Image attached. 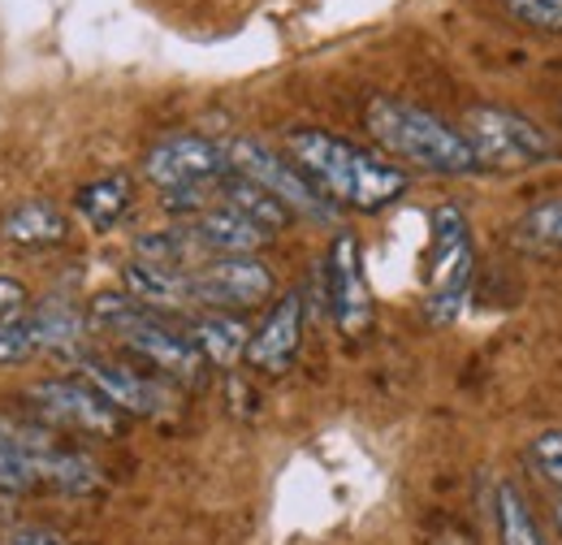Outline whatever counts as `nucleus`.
I'll return each mask as SVG.
<instances>
[{
    "mask_svg": "<svg viewBox=\"0 0 562 545\" xmlns=\"http://www.w3.org/2000/svg\"><path fill=\"white\" fill-rule=\"evenodd\" d=\"M532 464H537V472L550 485L562 489V429H550V433H541L532 442Z\"/></svg>",
    "mask_w": 562,
    "mask_h": 545,
    "instance_id": "obj_27",
    "label": "nucleus"
},
{
    "mask_svg": "<svg viewBox=\"0 0 562 545\" xmlns=\"http://www.w3.org/2000/svg\"><path fill=\"white\" fill-rule=\"evenodd\" d=\"M476 269V247H472V225L454 204H441L432 212V247H428V294L424 312L432 325H450L472 290Z\"/></svg>",
    "mask_w": 562,
    "mask_h": 545,
    "instance_id": "obj_4",
    "label": "nucleus"
},
{
    "mask_svg": "<svg viewBox=\"0 0 562 545\" xmlns=\"http://www.w3.org/2000/svg\"><path fill=\"white\" fill-rule=\"evenodd\" d=\"M31 468H35V480H53L57 489H66V493H91V489H100V468H95V459H87L82 451H66V446H48V451H40L35 459H31Z\"/></svg>",
    "mask_w": 562,
    "mask_h": 545,
    "instance_id": "obj_21",
    "label": "nucleus"
},
{
    "mask_svg": "<svg viewBox=\"0 0 562 545\" xmlns=\"http://www.w3.org/2000/svg\"><path fill=\"white\" fill-rule=\"evenodd\" d=\"M515 243L537 252H562V200H541L515 221Z\"/></svg>",
    "mask_w": 562,
    "mask_h": 545,
    "instance_id": "obj_23",
    "label": "nucleus"
},
{
    "mask_svg": "<svg viewBox=\"0 0 562 545\" xmlns=\"http://www.w3.org/2000/svg\"><path fill=\"white\" fill-rule=\"evenodd\" d=\"M299 346H303V294L290 290L278 308L265 316V325L247 338V364L256 372H269V377H281L294 359H299Z\"/></svg>",
    "mask_w": 562,
    "mask_h": 545,
    "instance_id": "obj_12",
    "label": "nucleus"
},
{
    "mask_svg": "<svg viewBox=\"0 0 562 545\" xmlns=\"http://www.w3.org/2000/svg\"><path fill=\"white\" fill-rule=\"evenodd\" d=\"M135 260L143 265H156V269H195V265H204V252H200V243L191 238V230L187 225H173V230H147L135 238Z\"/></svg>",
    "mask_w": 562,
    "mask_h": 545,
    "instance_id": "obj_20",
    "label": "nucleus"
},
{
    "mask_svg": "<svg viewBox=\"0 0 562 545\" xmlns=\"http://www.w3.org/2000/svg\"><path fill=\"white\" fill-rule=\"evenodd\" d=\"M26 308H31L26 286H22L18 277H0V321L18 316V312H26Z\"/></svg>",
    "mask_w": 562,
    "mask_h": 545,
    "instance_id": "obj_28",
    "label": "nucleus"
},
{
    "mask_svg": "<svg viewBox=\"0 0 562 545\" xmlns=\"http://www.w3.org/2000/svg\"><path fill=\"white\" fill-rule=\"evenodd\" d=\"M78 368H82V381L95 386L122 415H165L169 411V390L160 381H147L135 368L117 364V359L82 355Z\"/></svg>",
    "mask_w": 562,
    "mask_h": 545,
    "instance_id": "obj_11",
    "label": "nucleus"
},
{
    "mask_svg": "<svg viewBox=\"0 0 562 545\" xmlns=\"http://www.w3.org/2000/svg\"><path fill=\"white\" fill-rule=\"evenodd\" d=\"M247 338H251V330L229 312H200L187 325V342L216 368H234L247 355Z\"/></svg>",
    "mask_w": 562,
    "mask_h": 545,
    "instance_id": "obj_17",
    "label": "nucleus"
},
{
    "mask_svg": "<svg viewBox=\"0 0 562 545\" xmlns=\"http://www.w3.org/2000/svg\"><path fill=\"white\" fill-rule=\"evenodd\" d=\"M493 511H497V545H546L541 529H537L532 515H528L524 493H519L515 485H497Z\"/></svg>",
    "mask_w": 562,
    "mask_h": 545,
    "instance_id": "obj_22",
    "label": "nucleus"
},
{
    "mask_svg": "<svg viewBox=\"0 0 562 545\" xmlns=\"http://www.w3.org/2000/svg\"><path fill=\"white\" fill-rule=\"evenodd\" d=\"M506 9L537 31H562V0H506Z\"/></svg>",
    "mask_w": 562,
    "mask_h": 545,
    "instance_id": "obj_26",
    "label": "nucleus"
},
{
    "mask_svg": "<svg viewBox=\"0 0 562 545\" xmlns=\"http://www.w3.org/2000/svg\"><path fill=\"white\" fill-rule=\"evenodd\" d=\"M35 485V468H31V459L18 451V442L4 433V424H0V489L4 493H22V489H31Z\"/></svg>",
    "mask_w": 562,
    "mask_h": 545,
    "instance_id": "obj_25",
    "label": "nucleus"
},
{
    "mask_svg": "<svg viewBox=\"0 0 562 545\" xmlns=\"http://www.w3.org/2000/svg\"><path fill=\"white\" fill-rule=\"evenodd\" d=\"M91 325L113 334L122 346H131L139 359H147L156 372H169L178 381H200L209 359L187 342V334L169 330L151 308H143L131 294H95L91 299Z\"/></svg>",
    "mask_w": 562,
    "mask_h": 545,
    "instance_id": "obj_3",
    "label": "nucleus"
},
{
    "mask_svg": "<svg viewBox=\"0 0 562 545\" xmlns=\"http://www.w3.org/2000/svg\"><path fill=\"white\" fill-rule=\"evenodd\" d=\"M225 169V147L204 135H169L143 156V178L160 191L209 187Z\"/></svg>",
    "mask_w": 562,
    "mask_h": 545,
    "instance_id": "obj_9",
    "label": "nucleus"
},
{
    "mask_svg": "<svg viewBox=\"0 0 562 545\" xmlns=\"http://www.w3.org/2000/svg\"><path fill=\"white\" fill-rule=\"evenodd\" d=\"M191 238L200 243L204 256H251L256 247H265L273 234H265L260 225H251L247 216H238L234 208L225 204H212L204 212H195L187 221Z\"/></svg>",
    "mask_w": 562,
    "mask_h": 545,
    "instance_id": "obj_13",
    "label": "nucleus"
},
{
    "mask_svg": "<svg viewBox=\"0 0 562 545\" xmlns=\"http://www.w3.org/2000/svg\"><path fill=\"white\" fill-rule=\"evenodd\" d=\"M221 147H225V165H229L234 174H243L247 182H256L260 191H269L290 216L334 221L338 208L312 187V178H307L299 165L281 160L273 147L256 143V138H229V143H221Z\"/></svg>",
    "mask_w": 562,
    "mask_h": 545,
    "instance_id": "obj_6",
    "label": "nucleus"
},
{
    "mask_svg": "<svg viewBox=\"0 0 562 545\" xmlns=\"http://www.w3.org/2000/svg\"><path fill=\"white\" fill-rule=\"evenodd\" d=\"M463 138L472 143L481 169H532L546 160H559L562 147L550 131H541L532 118L476 104L463 118Z\"/></svg>",
    "mask_w": 562,
    "mask_h": 545,
    "instance_id": "obj_5",
    "label": "nucleus"
},
{
    "mask_svg": "<svg viewBox=\"0 0 562 545\" xmlns=\"http://www.w3.org/2000/svg\"><path fill=\"white\" fill-rule=\"evenodd\" d=\"M31 321H35V342L44 355H57V359H82V346H87V316L74 308L70 299H44L31 308Z\"/></svg>",
    "mask_w": 562,
    "mask_h": 545,
    "instance_id": "obj_15",
    "label": "nucleus"
},
{
    "mask_svg": "<svg viewBox=\"0 0 562 545\" xmlns=\"http://www.w3.org/2000/svg\"><path fill=\"white\" fill-rule=\"evenodd\" d=\"M325 294H329V312H334L342 334H363L372 325V290L363 277V256H359L355 234H338L329 247Z\"/></svg>",
    "mask_w": 562,
    "mask_h": 545,
    "instance_id": "obj_10",
    "label": "nucleus"
},
{
    "mask_svg": "<svg viewBox=\"0 0 562 545\" xmlns=\"http://www.w3.org/2000/svg\"><path fill=\"white\" fill-rule=\"evenodd\" d=\"M363 126L390 156L416 165L424 174H441V178H468L481 174V160L472 152V143L463 131H454L450 122H441L437 113L416 109L407 100L394 96H376L363 109Z\"/></svg>",
    "mask_w": 562,
    "mask_h": 545,
    "instance_id": "obj_2",
    "label": "nucleus"
},
{
    "mask_svg": "<svg viewBox=\"0 0 562 545\" xmlns=\"http://www.w3.org/2000/svg\"><path fill=\"white\" fill-rule=\"evenodd\" d=\"M122 281L131 290V299H139L143 308H191V269H156V265H143L131 260L122 269Z\"/></svg>",
    "mask_w": 562,
    "mask_h": 545,
    "instance_id": "obj_19",
    "label": "nucleus"
},
{
    "mask_svg": "<svg viewBox=\"0 0 562 545\" xmlns=\"http://www.w3.org/2000/svg\"><path fill=\"white\" fill-rule=\"evenodd\" d=\"M9 545H66L61 533H53V529H40V524H31V529H18Z\"/></svg>",
    "mask_w": 562,
    "mask_h": 545,
    "instance_id": "obj_29",
    "label": "nucleus"
},
{
    "mask_svg": "<svg viewBox=\"0 0 562 545\" xmlns=\"http://www.w3.org/2000/svg\"><path fill=\"white\" fill-rule=\"evenodd\" d=\"M26 399L44 424H66L74 433H91V437L122 433V411L87 381H40L26 390Z\"/></svg>",
    "mask_w": 562,
    "mask_h": 545,
    "instance_id": "obj_8",
    "label": "nucleus"
},
{
    "mask_svg": "<svg viewBox=\"0 0 562 545\" xmlns=\"http://www.w3.org/2000/svg\"><path fill=\"white\" fill-rule=\"evenodd\" d=\"M559 533H562V502H559Z\"/></svg>",
    "mask_w": 562,
    "mask_h": 545,
    "instance_id": "obj_30",
    "label": "nucleus"
},
{
    "mask_svg": "<svg viewBox=\"0 0 562 545\" xmlns=\"http://www.w3.org/2000/svg\"><path fill=\"white\" fill-rule=\"evenodd\" d=\"M285 147L294 165L334 208L381 212L407 191V174L398 165L381 160L376 152L355 147L351 138H338L329 131H290Z\"/></svg>",
    "mask_w": 562,
    "mask_h": 545,
    "instance_id": "obj_1",
    "label": "nucleus"
},
{
    "mask_svg": "<svg viewBox=\"0 0 562 545\" xmlns=\"http://www.w3.org/2000/svg\"><path fill=\"white\" fill-rule=\"evenodd\" d=\"M31 355H40V342H35V321H31V308H26V312L0 321V368H18Z\"/></svg>",
    "mask_w": 562,
    "mask_h": 545,
    "instance_id": "obj_24",
    "label": "nucleus"
},
{
    "mask_svg": "<svg viewBox=\"0 0 562 545\" xmlns=\"http://www.w3.org/2000/svg\"><path fill=\"white\" fill-rule=\"evenodd\" d=\"M131 200H135L131 174H104V178L87 182V187L74 196V212L87 221L91 234H109V230L131 212Z\"/></svg>",
    "mask_w": 562,
    "mask_h": 545,
    "instance_id": "obj_16",
    "label": "nucleus"
},
{
    "mask_svg": "<svg viewBox=\"0 0 562 545\" xmlns=\"http://www.w3.org/2000/svg\"><path fill=\"white\" fill-rule=\"evenodd\" d=\"M273 294V272L256 256H212L191 269V308L229 312V308H256Z\"/></svg>",
    "mask_w": 562,
    "mask_h": 545,
    "instance_id": "obj_7",
    "label": "nucleus"
},
{
    "mask_svg": "<svg viewBox=\"0 0 562 545\" xmlns=\"http://www.w3.org/2000/svg\"><path fill=\"white\" fill-rule=\"evenodd\" d=\"M216 204L234 208L238 216H247V221L260 225L265 234H278V230H285V225L294 221L269 191H260L256 182H247V178L234 174V169H225V174L216 178Z\"/></svg>",
    "mask_w": 562,
    "mask_h": 545,
    "instance_id": "obj_18",
    "label": "nucleus"
},
{
    "mask_svg": "<svg viewBox=\"0 0 562 545\" xmlns=\"http://www.w3.org/2000/svg\"><path fill=\"white\" fill-rule=\"evenodd\" d=\"M66 234H70V216L53 200H22L0 216V238L13 247H53Z\"/></svg>",
    "mask_w": 562,
    "mask_h": 545,
    "instance_id": "obj_14",
    "label": "nucleus"
}]
</instances>
